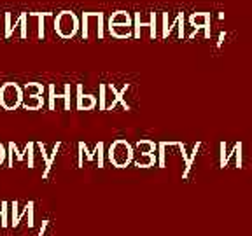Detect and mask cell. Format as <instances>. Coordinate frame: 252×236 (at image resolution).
Listing matches in <instances>:
<instances>
[{
	"mask_svg": "<svg viewBox=\"0 0 252 236\" xmlns=\"http://www.w3.org/2000/svg\"><path fill=\"white\" fill-rule=\"evenodd\" d=\"M5 159H7V149H5V146L0 142V166L4 165Z\"/></svg>",
	"mask_w": 252,
	"mask_h": 236,
	"instance_id": "obj_14",
	"label": "cell"
},
{
	"mask_svg": "<svg viewBox=\"0 0 252 236\" xmlns=\"http://www.w3.org/2000/svg\"><path fill=\"white\" fill-rule=\"evenodd\" d=\"M33 147H35V144H33V142H28L27 146H25V149L20 150L14 142H9L7 165L12 168V166H14V161H25L28 165V168H33V166H35V161H33Z\"/></svg>",
	"mask_w": 252,
	"mask_h": 236,
	"instance_id": "obj_3",
	"label": "cell"
},
{
	"mask_svg": "<svg viewBox=\"0 0 252 236\" xmlns=\"http://www.w3.org/2000/svg\"><path fill=\"white\" fill-rule=\"evenodd\" d=\"M23 103V88L16 83H5L0 86V107L4 110H16Z\"/></svg>",
	"mask_w": 252,
	"mask_h": 236,
	"instance_id": "obj_1",
	"label": "cell"
},
{
	"mask_svg": "<svg viewBox=\"0 0 252 236\" xmlns=\"http://www.w3.org/2000/svg\"><path fill=\"white\" fill-rule=\"evenodd\" d=\"M44 94V84L27 83L23 88V98H40Z\"/></svg>",
	"mask_w": 252,
	"mask_h": 236,
	"instance_id": "obj_6",
	"label": "cell"
},
{
	"mask_svg": "<svg viewBox=\"0 0 252 236\" xmlns=\"http://www.w3.org/2000/svg\"><path fill=\"white\" fill-rule=\"evenodd\" d=\"M11 213H12L11 224H12V228H16V226H18L21 222V220H23V217H27V213H28V203L25 205L23 208L20 210V203H18V201H12V203H11Z\"/></svg>",
	"mask_w": 252,
	"mask_h": 236,
	"instance_id": "obj_7",
	"label": "cell"
},
{
	"mask_svg": "<svg viewBox=\"0 0 252 236\" xmlns=\"http://www.w3.org/2000/svg\"><path fill=\"white\" fill-rule=\"evenodd\" d=\"M37 147L40 149V154H42V157H44V161H46V172L42 173V177L46 178L47 175H49V170H51V165H53V159H55V156L56 154H53V156H46V146H44L42 142H39V144H35Z\"/></svg>",
	"mask_w": 252,
	"mask_h": 236,
	"instance_id": "obj_9",
	"label": "cell"
},
{
	"mask_svg": "<svg viewBox=\"0 0 252 236\" xmlns=\"http://www.w3.org/2000/svg\"><path fill=\"white\" fill-rule=\"evenodd\" d=\"M33 206H35V203H33V201H28V213H27L28 228H33Z\"/></svg>",
	"mask_w": 252,
	"mask_h": 236,
	"instance_id": "obj_13",
	"label": "cell"
},
{
	"mask_svg": "<svg viewBox=\"0 0 252 236\" xmlns=\"http://www.w3.org/2000/svg\"><path fill=\"white\" fill-rule=\"evenodd\" d=\"M93 105V98L91 96H83V94H79V109H90Z\"/></svg>",
	"mask_w": 252,
	"mask_h": 236,
	"instance_id": "obj_12",
	"label": "cell"
},
{
	"mask_svg": "<svg viewBox=\"0 0 252 236\" xmlns=\"http://www.w3.org/2000/svg\"><path fill=\"white\" fill-rule=\"evenodd\" d=\"M130 147L126 146L125 142H118L114 146V152L110 150V157L114 159L118 165H125V163L130 161Z\"/></svg>",
	"mask_w": 252,
	"mask_h": 236,
	"instance_id": "obj_5",
	"label": "cell"
},
{
	"mask_svg": "<svg viewBox=\"0 0 252 236\" xmlns=\"http://www.w3.org/2000/svg\"><path fill=\"white\" fill-rule=\"evenodd\" d=\"M0 42H2V37H0Z\"/></svg>",
	"mask_w": 252,
	"mask_h": 236,
	"instance_id": "obj_15",
	"label": "cell"
},
{
	"mask_svg": "<svg viewBox=\"0 0 252 236\" xmlns=\"http://www.w3.org/2000/svg\"><path fill=\"white\" fill-rule=\"evenodd\" d=\"M42 105H44V96H40V98H23V103H21V107L25 110H39L42 109Z\"/></svg>",
	"mask_w": 252,
	"mask_h": 236,
	"instance_id": "obj_8",
	"label": "cell"
},
{
	"mask_svg": "<svg viewBox=\"0 0 252 236\" xmlns=\"http://www.w3.org/2000/svg\"><path fill=\"white\" fill-rule=\"evenodd\" d=\"M4 27H5L4 39H11L12 33L20 28V39L25 40L28 37V12H20V16L14 20V23H12L11 12H5L4 14Z\"/></svg>",
	"mask_w": 252,
	"mask_h": 236,
	"instance_id": "obj_4",
	"label": "cell"
},
{
	"mask_svg": "<svg viewBox=\"0 0 252 236\" xmlns=\"http://www.w3.org/2000/svg\"><path fill=\"white\" fill-rule=\"evenodd\" d=\"M32 16H37L39 18V39L42 40L44 39V18H49L51 16V12H30Z\"/></svg>",
	"mask_w": 252,
	"mask_h": 236,
	"instance_id": "obj_10",
	"label": "cell"
},
{
	"mask_svg": "<svg viewBox=\"0 0 252 236\" xmlns=\"http://www.w3.org/2000/svg\"><path fill=\"white\" fill-rule=\"evenodd\" d=\"M79 30V20L72 11H62L55 18V31L62 39H72Z\"/></svg>",
	"mask_w": 252,
	"mask_h": 236,
	"instance_id": "obj_2",
	"label": "cell"
},
{
	"mask_svg": "<svg viewBox=\"0 0 252 236\" xmlns=\"http://www.w3.org/2000/svg\"><path fill=\"white\" fill-rule=\"evenodd\" d=\"M11 203L7 201H0V219H2V228H7V210Z\"/></svg>",
	"mask_w": 252,
	"mask_h": 236,
	"instance_id": "obj_11",
	"label": "cell"
}]
</instances>
